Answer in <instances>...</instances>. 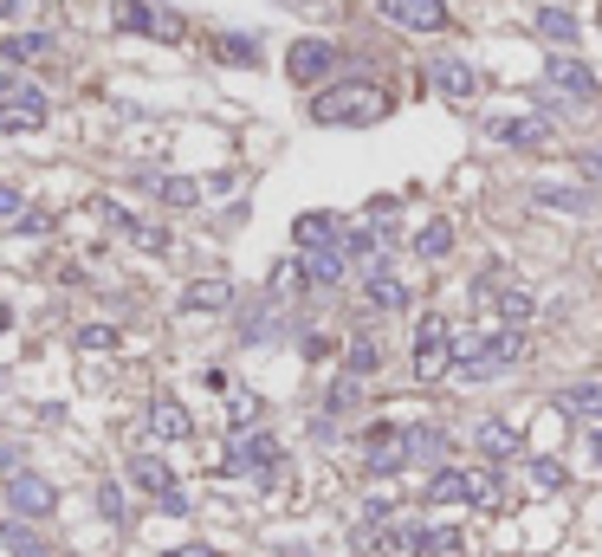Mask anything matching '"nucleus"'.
I'll use <instances>...</instances> for the list:
<instances>
[{"label":"nucleus","mask_w":602,"mask_h":557,"mask_svg":"<svg viewBox=\"0 0 602 557\" xmlns=\"http://www.w3.org/2000/svg\"><path fill=\"white\" fill-rule=\"evenodd\" d=\"M149 195H156L162 208H195L201 182H189V175H156V182H149Z\"/></svg>","instance_id":"27"},{"label":"nucleus","mask_w":602,"mask_h":557,"mask_svg":"<svg viewBox=\"0 0 602 557\" xmlns=\"http://www.w3.org/2000/svg\"><path fill=\"white\" fill-rule=\"evenodd\" d=\"M20 208H26L20 189H0V220H20Z\"/></svg>","instance_id":"42"},{"label":"nucleus","mask_w":602,"mask_h":557,"mask_svg":"<svg viewBox=\"0 0 602 557\" xmlns=\"http://www.w3.org/2000/svg\"><path fill=\"white\" fill-rule=\"evenodd\" d=\"M0 545H7L13 557H53L33 532H26V519H0Z\"/></svg>","instance_id":"30"},{"label":"nucleus","mask_w":602,"mask_h":557,"mask_svg":"<svg viewBox=\"0 0 602 557\" xmlns=\"http://www.w3.org/2000/svg\"><path fill=\"white\" fill-rule=\"evenodd\" d=\"M130 480L143 492H156V499H162V492H175V467H169L162 454H136V461H130Z\"/></svg>","instance_id":"24"},{"label":"nucleus","mask_w":602,"mask_h":557,"mask_svg":"<svg viewBox=\"0 0 602 557\" xmlns=\"http://www.w3.org/2000/svg\"><path fill=\"white\" fill-rule=\"evenodd\" d=\"M39 124H46V91L13 84L7 104H0V130H39Z\"/></svg>","instance_id":"12"},{"label":"nucleus","mask_w":602,"mask_h":557,"mask_svg":"<svg viewBox=\"0 0 602 557\" xmlns=\"http://www.w3.org/2000/svg\"><path fill=\"white\" fill-rule=\"evenodd\" d=\"M537 33L557 39V46H577V20H570L564 7H544V13H537Z\"/></svg>","instance_id":"33"},{"label":"nucleus","mask_w":602,"mask_h":557,"mask_svg":"<svg viewBox=\"0 0 602 557\" xmlns=\"http://www.w3.org/2000/svg\"><path fill=\"white\" fill-rule=\"evenodd\" d=\"M428 505H473V467H434L428 474Z\"/></svg>","instance_id":"18"},{"label":"nucleus","mask_w":602,"mask_h":557,"mask_svg":"<svg viewBox=\"0 0 602 557\" xmlns=\"http://www.w3.org/2000/svg\"><path fill=\"white\" fill-rule=\"evenodd\" d=\"M7 519H53L59 512V487L46 474H7Z\"/></svg>","instance_id":"4"},{"label":"nucleus","mask_w":602,"mask_h":557,"mask_svg":"<svg viewBox=\"0 0 602 557\" xmlns=\"http://www.w3.org/2000/svg\"><path fill=\"white\" fill-rule=\"evenodd\" d=\"M376 370H383V344L356 331V338L343 344V376H356V383H363V376H376Z\"/></svg>","instance_id":"25"},{"label":"nucleus","mask_w":602,"mask_h":557,"mask_svg":"<svg viewBox=\"0 0 602 557\" xmlns=\"http://www.w3.org/2000/svg\"><path fill=\"white\" fill-rule=\"evenodd\" d=\"M519 356H525V338L506 331V325H499V331H454V363H447V370H454L461 383H486V376L512 370Z\"/></svg>","instance_id":"2"},{"label":"nucleus","mask_w":602,"mask_h":557,"mask_svg":"<svg viewBox=\"0 0 602 557\" xmlns=\"http://www.w3.org/2000/svg\"><path fill=\"white\" fill-rule=\"evenodd\" d=\"M447 428H434V421H414V428H401V454H408V467H447Z\"/></svg>","instance_id":"10"},{"label":"nucleus","mask_w":602,"mask_h":557,"mask_svg":"<svg viewBox=\"0 0 602 557\" xmlns=\"http://www.w3.org/2000/svg\"><path fill=\"white\" fill-rule=\"evenodd\" d=\"M356 396H363V389H356V376H337V383H331V416L356 409Z\"/></svg>","instance_id":"40"},{"label":"nucleus","mask_w":602,"mask_h":557,"mask_svg":"<svg viewBox=\"0 0 602 557\" xmlns=\"http://www.w3.org/2000/svg\"><path fill=\"white\" fill-rule=\"evenodd\" d=\"M473 441H479V454L499 467V461H512V454L525 447V428H519V421H479V428H473Z\"/></svg>","instance_id":"17"},{"label":"nucleus","mask_w":602,"mask_h":557,"mask_svg":"<svg viewBox=\"0 0 602 557\" xmlns=\"http://www.w3.org/2000/svg\"><path fill=\"white\" fill-rule=\"evenodd\" d=\"M117 26H124V33H149V39H182V20L162 13V7H149V0H130V7L117 13Z\"/></svg>","instance_id":"14"},{"label":"nucleus","mask_w":602,"mask_h":557,"mask_svg":"<svg viewBox=\"0 0 602 557\" xmlns=\"http://www.w3.org/2000/svg\"><path fill=\"white\" fill-rule=\"evenodd\" d=\"M532 202H537V208L583 214V208H590V189H550V182H544V189H532Z\"/></svg>","instance_id":"31"},{"label":"nucleus","mask_w":602,"mask_h":557,"mask_svg":"<svg viewBox=\"0 0 602 557\" xmlns=\"http://www.w3.org/2000/svg\"><path fill=\"white\" fill-rule=\"evenodd\" d=\"M486 137L506 143V149H544L550 143V117H492Z\"/></svg>","instance_id":"13"},{"label":"nucleus","mask_w":602,"mask_h":557,"mask_svg":"<svg viewBox=\"0 0 602 557\" xmlns=\"http://www.w3.org/2000/svg\"><path fill=\"white\" fill-rule=\"evenodd\" d=\"M577 162H583V175H590V182H602V143H597V149H583Z\"/></svg>","instance_id":"43"},{"label":"nucleus","mask_w":602,"mask_h":557,"mask_svg":"<svg viewBox=\"0 0 602 557\" xmlns=\"http://www.w3.org/2000/svg\"><path fill=\"white\" fill-rule=\"evenodd\" d=\"M447 363H454V325H447L441 311H428V318L414 325V376L434 383V376H447Z\"/></svg>","instance_id":"3"},{"label":"nucleus","mask_w":602,"mask_h":557,"mask_svg":"<svg viewBox=\"0 0 602 557\" xmlns=\"http://www.w3.org/2000/svg\"><path fill=\"white\" fill-rule=\"evenodd\" d=\"M363 298H370L376 311H408V285H401L389 266H376V273L363 278Z\"/></svg>","instance_id":"22"},{"label":"nucleus","mask_w":602,"mask_h":557,"mask_svg":"<svg viewBox=\"0 0 602 557\" xmlns=\"http://www.w3.org/2000/svg\"><path fill=\"white\" fill-rule=\"evenodd\" d=\"M331 71H337L331 39H292V53H285V78H292V84H318V78H331Z\"/></svg>","instance_id":"7"},{"label":"nucleus","mask_w":602,"mask_h":557,"mask_svg":"<svg viewBox=\"0 0 602 557\" xmlns=\"http://www.w3.org/2000/svg\"><path fill=\"white\" fill-rule=\"evenodd\" d=\"M220 59H234V66H253V59H260V46H253V39H240V33H227V39H220Z\"/></svg>","instance_id":"38"},{"label":"nucleus","mask_w":602,"mask_h":557,"mask_svg":"<svg viewBox=\"0 0 602 557\" xmlns=\"http://www.w3.org/2000/svg\"><path fill=\"white\" fill-rule=\"evenodd\" d=\"M162 557H220L214 545H175V552H162Z\"/></svg>","instance_id":"44"},{"label":"nucleus","mask_w":602,"mask_h":557,"mask_svg":"<svg viewBox=\"0 0 602 557\" xmlns=\"http://www.w3.org/2000/svg\"><path fill=\"white\" fill-rule=\"evenodd\" d=\"M363 467H370L376 480H396L401 467H408V454H401V428L376 421V428L363 434Z\"/></svg>","instance_id":"8"},{"label":"nucleus","mask_w":602,"mask_h":557,"mask_svg":"<svg viewBox=\"0 0 602 557\" xmlns=\"http://www.w3.org/2000/svg\"><path fill=\"white\" fill-rule=\"evenodd\" d=\"M130 227V240L143 253H169V227H149V220H124Z\"/></svg>","instance_id":"34"},{"label":"nucleus","mask_w":602,"mask_h":557,"mask_svg":"<svg viewBox=\"0 0 602 557\" xmlns=\"http://www.w3.org/2000/svg\"><path fill=\"white\" fill-rule=\"evenodd\" d=\"M428 71H434V91H441V98H454V104H467L473 91H479V71H473L467 59H454V53H441Z\"/></svg>","instance_id":"15"},{"label":"nucleus","mask_w":602,"mask_h":557,"mask_svg":"<svg viewBox=\"0 0 602 557\" xmlns=\"http://www.w3.org/2000/svg\"><path fill=\"white\" fill-rule=\"evenodd\" d=\"M46 53H53V33H13V39H0V59L7 66H33Z\"/></svg>","instance_id":"26"},{"label":"nucleus","mask_w":602,"mask_h":557,"mask_svg":"<svg viewBox=\"0 0 602 557\" xmlns=\"http://www.w3.org/2000/svg\"><path fill=\"white\" fill-rule=\"evenodd\" d=\"M383 117H389V91L370 78H343V84H325L311 98V124H331V130H363Z\"/></svg>","instance_id":"1"},{"label":"nucleus","mask_w":602,"mask_h":557,"mask_svg":"<svg viewBox=\"0 0 602 557\" xmlns=\"http://www.w3.org/2000/svg\"><path fill=\"white\" fill-rule=\"evenodd\" d=\"M234 305V278H195L182 292V311H227Z\"/></svg>","instance_id":"23"},{"label":"nucleus","mask_w":602,"mask_h":557,"mask_svg":"<svg viewBox=\"0 0 602 557\" xmlns=\"http://www.w3.org/2000/svg\"><path fill=\"white\" fill-rule=\"evenodd\" d=\"M597 260H602V253H597Z\"/></svg>","instance_id":"48"},{"label":"nucleus","mask_w":602,"mask_h":557,"mask_svg":"<svg viewBox=\"0 0 602 557\" xmlns=\"http://www.w3.org/2000/svg\"><path fill=\"white\" fill-rule=\"evenodd\" d=\"M414 253H421V260H447V253H454V227H447V220H428V227L414 234Z\"/></svg>","instance_id":"29"},{"label":"nucleus","mask_w":602,"mask_h":557,"mask_svg":"<svg viewBox=\"0 0 602 557\" xmlns=\"http://www.w3.org/2000/svg\"><path fill=\"white\" fill-rule=\"evenodd\" d=\"M376 7L401 33H441L447 26V0H376Z\"/></svg>","instance_id":"9"},{"label":"nucleus","mask_w":602,"mask_h":557,"mask_svg":"<svg viewBox=\"0 0 602 557\" xmlns=\"http://www.w3.org/2000/svg\"><path fill=\"white\" fill-rule=\"evenodd\" d=\"M557 409L577 421H590V428H602V376H583V383H564L557 389Z\"/></svg>","instance_id":"16"},{"label":"nucleus","mask_w":602,"mask_h":557,"mask_svg":"<svg viewBox=\"0 0 602 557\" xmlns=\"http://www.w3.org/2000/svg\"><path fill=\"white\" fill-rule=\"evenodd\" d=\"M389 545L414 557H461V525H396Z\"/></svg>","instance_id":"6"},{"label":"nucleus","mask_w":602,"mask_h":557,"mask_svg":"<svg viewBox=\"0 0 602 557\" xmlns=\"http://www.w3.org/2000/svg\"><path fill=\"white\" fill-rule=\"evenodd\" d=\"M298 285H305V266H298V260H285V266L272 273V292H298Z\"/></svg>","instance_id":"41"},{"label":"nucleus","mask_w":602,"mask_h":557,"mask_svg":"<svg viewBox=\"0 0 602 557\" xmlns=\"http://www.w3.org/2000/svg\"><path fill=\"white\" fill-rule=\"evenodd\" d=\"M473 505H479V512L506 505V480H499V467H473Z\"/></svg>","instance_id":"32"},{"label":"nucleus","mask_w":602,"mask_h":557,"mask_svg":"<svg viewBox=\"0 0 602 557\" xmlns=\"http://www.w3.org/2000/svg\"><path fill=\"white\" fill-rule=\"evenodd\" d=\"M149 434H156V441H189V434H195V421H189L182 402H169V396H162V402H149Z\"/></svg>","instance_id":"21"},{"label":"nucleus","mask_w":602,"mask_h":557,"mask_svg":"<svg viewBox=\"0 0 602 557\" xmlns=\"http://www.w3.org/2000/svg\"><path fill=\"white\" fill-rule=\"evenodd\" d=\"M98 512H104L111 525H124V487H111V480H104V487H98Z\"/></svg>","instance_id":"39"},{"label":"nucleus","mask_w":602,"mask_h":557,"mask_svg":"<svg viewBox=\"0 0 602 557\" xmlns=\"http://www.w3.org/2000/svg\"><path fill=\"white\" fill-rule=\"evenodd\" d=\"M564 480H570V474H564V467H557L550 454H544V461H532V487H537V492H557Z\"/></svg>","instance_id":"36"},{"label":"nucleus","mask_w":602,"mask_h":557,"mask_svg":"<svg viewBox=\"0 0 602 557\" xmlns=\"http://www.w3.org/2000/svg\"><path fill=\"white\" fill-rule=\"evenodd\" d=\"M260 421V396H234L227 402V428H253Z\"/></svg>","instance_id":"37"},{"label":"nucleus","mask_w":602,"mask_h":557,"mask_svg":"<svg viewBox=\"0 0 602 557\" xmlns=\"http://www.w3.org/2000/svg\"><path fill=\"white\" fill-rule=\"evenodd\" d=\"M78 350H117V325H78Z\"/></svg>","instance_id":"35"},{"label":"nucleus","mask_w":602,"mask_h":557,"mask_svg":"<svg viewBox=\"0 0 602 557\" xmlns=\"http://www.w3.org/2000/svg\"><path fill=\"white\" fill-rule=\"evenodd\" d=\"M266 467H279V441H272L260 421H253V428H234L220 474H260V480H266Z\"/></svg>","instance_id":"5"},{"label":"nucleus","mask_w":602,"mask_h":557,"mask_svg":"<svg viewBox=\"0 0 602 557\" xmlns=\"http://www.w3.org/2000/svg\"><path fill=\"white\" fill-rule=\"evenodd\" d=\"M7 325H13V311H7V298H0V331H7Z\"/></svg>","instance_id":"46"},{"label":"nucleus","mask_w":602,"mask_h":557,"mask_svg":"<svg viewBox=\"0 0 602 557\" xmlns=\"http://www.w3.org/2000/svg\"><path fill=\"white\" fill-rule=\"evenodd\" d=\"M544 84L550 91H564V98H577V104H590L602 84H597V71L583 66V59H570V53H557L550 66H544Z\"/></svg>","instance_id":"11"},{"label":"nucleus","mask_w":602,"mask_h":557,"mask_svg":"<svg viewBox=\"0 0 602 557\" xmlns=\"http://www.w3.org/2000/svg\"><path fill=\"white\" fill-rule=\"evenodd\" d=\"M298 266H305V278H311V285H337V278H343V266H350V260H343V253H337V247H325V253H305V260H298Z\"/></svg>","instance_id":"28"},{"label":"nucleus","mask_w":602,"mask_h":557,"mask_svg":"<svg viewBox=\"0 0 602 557\" xmlns=\"http://www.w3.org/2000/svg\"><path fill=\"white\" fill-rule=\"evenodd\" d=\"M292 240H298V247H305V253H325V247H337V240H343V227H337V214H298V220H292Z\"/></svg>","instance_id":"20"},{"label":"nucleus","mask_w":602,"mask_h":557,"mask_svg":"<svg viewBox=\"0 0 602 557\" xmlns=\"http://www.w3.org/2000/svg\"><path fill=\"white\" fill-rule=\"evenodd\" d=\"M597 519H602V512H597Z\"/></svg>","instance_id":"47"},{"label":"nucleus","mask_w":602,"mask_h":557,"mask_svg":"<svg viewBox=\"0 0 602 557\" xmlns=\"http://www.w3.org/2000/svg\"><path fill=\"white\" fill-rule=\"evenodd\" d=\"M590 461H597V474H602V428H590Z\"/></svg>","instance_id":"45"},{"label":"nucleus","mask_w":602,"mask_h":557,"mask_svg":"<svg viewBox=\"0 0 602 557\" xmlns=\"http://www.w3.org/2000/svg\"><path fill=\"white\" fill-rule=\"evenodd\" d=\"M486 298H492V311H499V325H506V331H519V325H532V318H537V298L525 292V285H492Z\"/></svg>","instance_id":"19"}]
</instances>
